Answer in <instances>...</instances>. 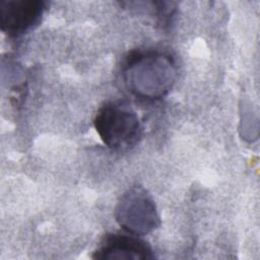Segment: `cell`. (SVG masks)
Listing matches in <instances>:
<instances>
[{"instance_id":"6da1fadb","label":"cell","mask_w":260,"mask_h":260,"mask_svg":"<svg viewBox=\"0 0 260 260\" xmlns=\"http://www.w3.org/2000/svg\"><path fill=\"white\" fill-rule=\"evenodd\" d=\"M122 78L137 98L158 100L167 95L176 82V61L169 53L158 50L135 52L127 58Z\"/></svg>"},{"instance_id":"277c9868","label":"cell","mask_w":260,"mask_h":260,"mask_svg":"<svg viewBox=\"0 0 260 260\" xmlns=\"http://www.w3.org/2000/svg\"><path fill=\"white\" fill-rule=\"evenodd\" d=\"M46 9L40 0H1L0 27L10 37H18L37 25Z\"/></svg>"},{"instance_id":"5b68a950","label":"cell","mask_w":260,"mask_h":260,"mask_svg":"<svg viewBox=\"0 0 260 260\" xmlns=\"http://www.w3.org/2000/svg\"><path fill=\"white\" fill-rule=\"evenodd\" d=\"M93 259L99 260H148L154 254L150 246L132 234H113L107 236L94 250Z\"/></svg>"},{"instance_id":"7a4b0ae2","label":"cell","mask_w":260,"mask_h":260,"mask_svg":"<svg viewBox=\"0 0 260 260\" xmlns=\"http://www.w3.org/2000/svg\"><path fill=\"white\" fill-rule=\"evenodd\" d=\"M94 128L102 141L117 151L134 147L143 131L137 114L120 102H110L100 108L94 118Z\"/></svg>"},{"instance_id":"3957f363","label":"cell","mask_w":260,"mask_h":260,"mask_svg":"<svg viewBox=\"0 0 260 260\" xmlns=\"http://www.w3.org/2000/svg\"><path fill=\"white\" fill-rule=\"evenodd\" d=\"M116 220L128 234L145 236L160 223L159 214L151 195L140 186L129 188L118 201Z\"/></svg>"}]
</instances>
